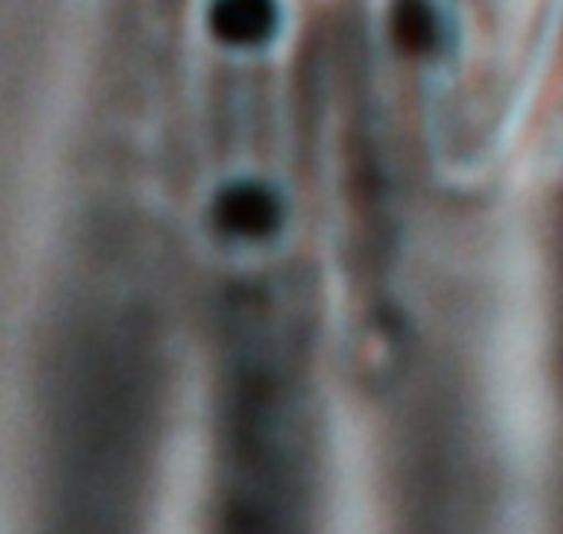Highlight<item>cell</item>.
<instances>
[{
  "instance_id": "cell-2",
  "label": "cell",
  "mask_w": 563,
  "mask_h": 534,
  "mask_svg": "<svg viewBox=\"0 0 563 534\" xmlns=\"http://www.w3.org/2000/svg\"><path fill=\"white\" fill-rule=\"evenodd\" d=\"M395 37L411 54H424L434 47L438 21H434V11L424 4V0H401V8L395 14Z\"/></svg>"
},
{
  "instance_id": "cell-3",
  "label": "cell",
  "mask_w": 563,
  "mask_h": 534,
  "mask_svg": "<svg viewBox=\"0 0 563 534\" xmlns=\"http://www.w3.org/2000/svg\"><path fill=\"white\" fill-rule=\"evenodd\" d=\"M272 216V196L252 186H239L222 199V219L235 229H265Z\"/></svg>"
},
{
  "instance_id": "cell-1",
  "label": "cell",
  "mask_w": 563,
  "mask_h": 534,
  "mask_svg": "<svg viewBox=\"0 0 563 534\" xmlns=\"http://www.w3.org/2000/svg\"><path fill=\"white\" fill-rule=\"evenodd\" d=\"M275 28L272 0H216L212 8V31L219 41L249 47L262 44Z\"/></svg>"
}]
</instances>
